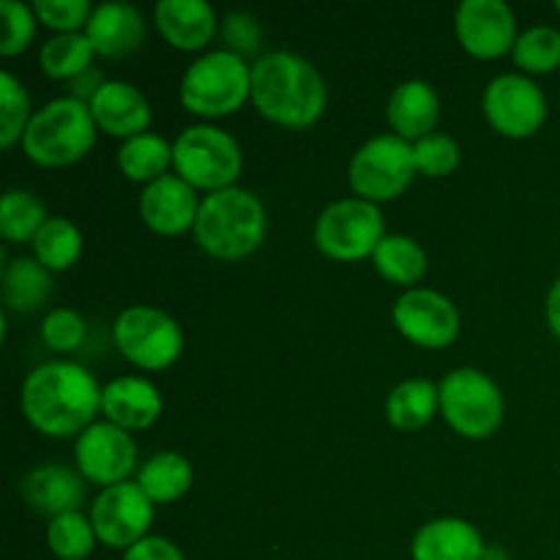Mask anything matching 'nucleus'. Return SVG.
<instances>
[{"label": "nucleus", "mask_w": 560, "mask_h": 560, "mask_svg": "<svg viewBox=\"0 0 560 560\" xmlns=\"http://www.w3.org/2000/svg\"><path fill=\"white\" fill-rule=\"evenodd\" d=\"M102 388L74 361H47L22 383V416L47 438L82 435L102 410Z\"/></svg>", "instance_id": "f257e3e1"}, {"label": "nucleus", "mask_w": 560, "mask_h": 560, "mask_svg": "<svg viewBox=\"0 0 560 560\" xmlns=\"http://www.w3.org/2000/svg\"><path fill=\"white\" fill-rule=\"evenodd\" d=\"M328 88L312 60L290 49H271L252 63V104L284 129H306L326 109Z\"/></svg>", "instance_id": "f03ea898"}, {"label": "nucleus", "mask_w": 560, "mask_h": 560, "mask_svg": "<svg viewBox=\"0 0 560 560\" xmlns=\"http://www.w3.org/2000/svg\"><path fill=\"white\" fill-rule=\"evenodd\" d=\"M266 230L268 217L260 197L244 186H230L202 197L191 233L206 255L233 262L260 249Z\"/></svg>", "instance_id": "7ed1b4c3"}, {"label": "nucleus", "mask_w": 560, "mask_h": 560, "mask_svg": "<svg viewBox=\"0 0 560 560\" xmlns=\"http://www.w3.org/2000/svg\"><path fill=\"white\" fill-rule=\"evenodd\" d=\"M98 126L91 107L74 96H60L36 109L22 137V151L38 167H69L88 156Z\"/></svg>", "instance_id": "20e7f679"}, {"label": "nucleus", "mask_w": 560, "mask_h": 560, "mask_svg": "<svg viewBox=\"0 0 560 560\" xmlns=\"http://www.w3.org/2000/svg\"><path fill=\"white\" fill-rule=\"evenodd\" d=\"M252 102V66L230 49H211L186 66L180 104L200 118H224Z\"/></svg>", "instance_id": "39448f33"}, {"label": "nucleus", "mask_w": 560, "mask_h": 560, "mask_svg": "<svg viewBox=\"0 0 560 560\" xmlns=\"http://www.w3.org/2000/svg\"><path fill=\"white\" fill-rule=\"evenodd\" d=\"M244 151L230 131L211 124L186 126L173 142V173L202 191L238 186Z\"/></svg>", "instance_id": "423d86ee"}, {"label": "nucleus", "mask_w": 560, "mask_h": 560, "mask_svg": "<svg viewBox=\"0 0 560 560\" xmlns=\"http://www.w3.org/2000/svg\"><path fill=\"white\" fill-rule=\"evenodd\" d=\"M441 416L457 435L485 441L503 424V392L487 372L476 366H457L441 383Z\"/></svg>", "instance_id": "0eeeda50"}, {"label": "nucleus", "mask_w": 560, "mask_h": 560, "mask_svg": "<svg viewBox=\"0 0 560 560\" xmlns=\"http://www.w3.org/2000/svg\"><path fill=\"white\" fill-rule=\"evenodd\" d=\"M383 238L386 224L381 208L361 197L328 202L315 219L317 249L337 262H359L372 257Z\"/></svg>", "instance_id": "6e6552de"}, {"label": "nucleus", "mask_w": 560, "mask_h": 560, "mask_svg": "<svg viewBox=\"0 0 560 560\" xmlns=\"http://www.w3.org/2000/svg\"><path fill=\"white\" fill-rule=\"evenodd\" d=\"M113 342L126 361L148 372L173 366L184 353V331L170 312L159 306H126L113 323Z\"/></svg>", "instance_id": "1a4fd4ad"}, {"label": "nucleus", "mask_w": 560, "mask_h": 560, "mask_svg": "<svg viewBox=\"0 0 560 560\" xmlns=\"http://www.w3.org/2000/svg\"><path fill=\"white\" fill-rule=\"evenodd\" d=\"M416 173L419 170H416L413 142L402 140L394 131L366 140L348 164L350 189L355 191V197L375 206L397 200L416 178Z\"/></svg>", "instance_id": "9d476101"}, {"label": "nucleus", "mask_w": 560, "mask_h": 560, "mask_svg": "<svg viewBox=\"0 0 560 560\" xmlns=\"http://www.w3.org/2000/svg\"><path fill=\"white\" fill-rule=\"evenodd\" d=\"M481 109L492 129L512 140L536 135L547 120L545 91L523 71L492 77L481 96Z\"/></svg>", "instance_id": "9b49d317"}, {"label": "nucleus", "mask_w": 560, "mask_h": 560, "mask_svg": "<svg viewBox=\"0 0 560 560\" xmlns=\"http://www.w3.org/2000/svg\"><path fill=\"white\" fill-rule=\"evenodd\" d=\"M153 506L156 503L142 492L137 481H120L115 487H104L91 506V523L98 541L115 550H129L142 541L153 525Z\"/></svg>", "instance_id": "f8f14e48"}, {"label": "nucleus", "mask_w": 560, "mask_h": 560, "mask_svg": "<svg viewBox=\"0 0 560 560\" xmlns=\"http://www.w3.org/2000/svg\"><path fill=\"white\" fill-rule=\"evenodd\" d=\"M394 326L416 348L441 350L459 337V310L430 288H410L394 301Z\"/></svg>", "instance_id": "ddd939ff"}, {"label": "nucleus", "mask_w": 560, "mask_h": 560, "mask_svg": "<svg viewBox=\"0 0 560 560\" xmlns=\"http://www.w3.org/2000/svg\"><path fill=\"white\" fill-rule=\"evenodd\" d=\"M74 459L85 481L104 490L129 481L131 470L137 468V446L131 432L109 421H93L82 435H77Z\"/></svg>", "instance_id": "4468645a"}, {"label": "nucleus", "mask_w": 560, "mask_h": 560, "mask_svg": "<svg viewBox=\"0 0 560 560\" xmlns=\"http://www.w3.org/2000/svg\"><path fill=\"white\" fill-rule=\"evenodd\" d=\"M454 33L465 52L492 60L512 52L517 44V20L503 0H463L454 11Z\"/></svg>", "instance_id": "2eb2a0df"}, {"label": "nucleus", "mask_w": 560, "mask_h": 560, "mask_svg": "<svg viewBox=\"0 0 560 560\" xmlns=\"http://www.w3.org/2000/svg\"><path fill=\"white\" fill-rule=\"evenodd\" d=\"M197 189L186 184L180 175L167 173L151 180L140 191V217L148 230L159 235H180L195 230L197 213H200Z\"/></svg>", "instance_id": "dca6fc26"}, {"label": "nucleus", "mask_w": 560, "mask_h": 560, "mask_svg": "<svg viewBox=\"0 0 560 560\" xmlns=\"http://www.w3.org/2000/svg\"><path fill=\"white\" fill-rule=\"evenodd\" d=\"M22 498L27 506L49 520L60 514L80 512L88 498V481L80 470L60 463H44L27 470L20 485Z\"/></svg>", "instance_id": "f3484780"}, {"label": "nucleus", "mask_w": 560, "mask_h": 560, "mask_svg": "<svg viewBox=\"0 0 560 560\" xmlns=\"http://www.w3.org/2000/svg\"><path fill=\"white\" fill-rule=\"evenodd\" d=\"M164 410L162 392L148 377L124 375L102 388L104 421L126 432L148 430L159 421Z\"/></svg>", "instance_id": "a211bd4d"}, {"label": "nucleus", "mask_w": 560, "mask_h": 560, "mask_svg": "<svg viewBox=\"0 0 560 560\" xmlns=\"http://www.w3.org/2000/svg\"><path fill=\"white\" fill-rule=\"evenodd\" d=\"M91 115L96 120L98 131L109 137H129L142 135L151 126V104L145 93L126 80H107L102 91L91 98Z\"/></svg>", "instance_id": "6ab92c4d"}, {"label": "nucleus", "mask_w": 560, "mask_h": 560, "mask_svg": "<svg viewBox=\"0 0 560 560\" xmlns=\"http://www.w3.org/2000/svg\"><path fill=\"white\" fill-rule=\"evenodd\" d=\"M85 36L91 38L98 58H126L145 42V16L131 3L107 0L93 5Z\"/></svg>", "instance_id": "aec40b11"}, {"label": "nucleus", "mask_w": 560, "mask_h": 560, "mask_svg": "<svg viewBox=\"0 0 560 560\" xmlns=\"http://www.w3.org/2000/svg\"><path fill=\"white\" fill-rule=\"evenodd\" d=\"M153 22L164 42L184 52H197L217 36V11L208 0H159Z\"/></svg>", "instance_id": "412c9836"}, {"label": "nucleus", "mask_w": 560, "mask_h": 560, "mask_svg": "<svg viewBox=\"0 0 560 560\" xmlns=\"http://www.w3.org/2000/svg\"><path fill=\"white\" fill-rule=\"evenodd\" d=\"M413 560H485L487 547L468 520L438 517L421 525L410 541Z\"/></svg>", "instance_id": "4be33fe9"}, {"label": "nucleus", "mask_w": 560, "mask_h": 560, "mask_svg": "<svg viewBox=\"0 0 560 560\" xmlns=\"http://www.w3.org/2000/svg\"><path fill=\"white\" fill-rule=\"evenodd\" d=\"M386 118L394 135L408 142H419L432 135L441 120V96L424 80H405L392 91L386 104Z\"/></svg>", "instance_id": "5701e85b"}, {"label": "nucleus", "mask_w": 560, "mask_h": 560, "mask_svg": "<svg viewBox=\"0 0 560 560\" xmlns=\"http://www.w3.org/2000/svg\"><path fill=\"white\" fill-rule=\"evenodd\" d=\"M438 410H441V392L438 383L427 377H408L397 383L386 397V419L394 430H421L435 419Z\"/></svg>", "instance_id": "b1692460"}, {"label": "nucleus", "mask_w": 560, "mask_h": 560, "mask_svg": "<svg viewBox=\"0 0 560 560\" xmlns=\"http://www.w3.org/2000/svg\"><path fill=\"white\" fill-rule=\"evenodd\" d=\"M52 271L42 266L36 257H14L3 268V301L5 310L31 315L44 306L52 295Z\"/></svg>", "instance_id": "393cba45"}, {"label": "nucleus", "mask_w": 560, "mask_h": 560, "mask_svg": "<svg viewBox=\"0 0 560 560\" xmlns=\"http://www.w3.org/2000/svg\"><path fill=\"white\" fill-rule=\"evenodd\" d=\"M137 485L153 503H175L195 485V468L178 452H159L137 470Z\"/></svg>", "instance_id": "a878e982"}, {"label": "nucleus", "mask_w": 560, "mask_h": 560, "mask_svg": "<svg viewBox=\"0 0 560 560\" xmlns=\"http://www.w3.org/2000/svg\"><path fill=\"white\" fill-rule=\"evenodd\" d=\"M372 262L383 279L408 290L419 284L427 273L424 246L405 233H386V238L377 244L375 255H372Z\"/></svg>", "instance_id": "bb28decb"}, {"label": "nucleus", "mask_w": 560, "mask_h": 560, "mask_svg": "<svg viewBox=\"0 0 560 560\" xmlns=\"http://www.w3.org/2000/svg\"><path fill=\"white\" fill-rule=\"evenodd\" d=\"M118 167L129 180L148 186L151 180L167 175V170L173 167V142L153 131L129 137L118 148Z\"/></svg>", "instance_id": "cd10ccee"}, {"label": "nucleus", "mask_w": 560, "mask_h": 560, "mask_svg": "<svg viewBox=\"0 0 560 560\" xmlns=\"http://www.w3.org/2000/svg\"><path fill=\"white\" fill-rule=\"evenodd\" d=\"M93 58H96V49H93L85 31L55 33L38 49V66H42L44 74L66 82L91 69Z\"/></svg>", "instance_id": "c85d7f7f"}, {"label": "nucleus", "mask_w": 560, "mask_h": 560, "mask_svg": "<svg viewBox=\"0 0 560 560\" xmlns=\"http://www.w3.org/2000/svg\"><path fill=\"white\" fill-rule=\"evenodd\" d=\"M82 255V233L71 219L49 217L33 238V257L47 271H66Z\"/></svg>", "instance_id": "c756f323"}, {"label": "nucleus", "mask_w": 560, "mask_h": 560, "mask_svg": "<svg viewBox=\"0 0 560 560\" xmlns=\"http://www.w3.org/2000/svg\"><path fill=\"white\" fill-rule=\"evenodd\" d=\"M47 219L44 202L27 189H9L0 200V235L9 244H25V241L33 244Z\"/></svg>", "instance_id": "7c9ffc66"}, {"label": "nucleus", "mask_w": 560, "mask_h": 560, "mask_svg": "<svg viewBox=\"0 0 560 560\" xmlns=\"http://www.w3.org/2000/svg\"><path fill=\"white\" fill-rule=\"evenodd\" d=\"M512 58L523 74H547L560 66V31L552 25H534L517 36Z\"/></svg>", "instance_id": "2f4dec72"}, {"label": "nucleus", "mask_w": 560, "mask_h": 560, "mask_svg": "<svg viewBox=\"0 0 560 560\" xmlns=\"http://www.w3.org/2000/svg\"><path fill=\"white\" fill-rule=\"evenodd\" d=\"M98 536L91 517L82 512H69L52 517L47 525V547L60 560H85L96 547Z\"/></svg>", "instance_id": "473e14b6"}, {"label": "nucleus", "mask_w": 560, "mask_h": 560, "mask_svg": "<svg viewBox=\"0 0 560 560\" xmlns=\"http://www.w3.org/2000/svg\"><path fill=\"white\" fill-rule=\"evenodd\" d=\"M33 113L27 88L11 71L0 74V145L11 148L25 137Z\"/></svg>", "instance_id": "72a5a7b5"}, {"label": "nucleus", "mask_w": 560, "mask_h": 560, "mask_svg": "<svg viewBox=\"0 0 560 560\" xmlns=\"http://www.w3.org/2000/svg\"><path fill=\"white\" fill-rule=\"evenodd\" d=\"M413 159L416 170L421 175H427V178H446L463 162V148H459V142L452 135L432 131V135L413 142Z\"/></svg>", "instance_id": "f704fd0d"}, {"label": "nucleus", "mask_w": 560, "mask_h": 560, "mask_svg": "<svg viewBox=\"0 0 560 560\" xmlns=\"http://www.w3.org/2000/svg\"><path fill=\"white\" fill-rule=\"evenodd\" d=\"M0 20H3V36H0V55L11 58L31 47L36 36L38 16L33 5L20 3V0H0Z\"/></svg>", "instance_id": "c9c22d12"}, {"label": "nucleus", "mask_w": 560, "mask_h": 560, "mask_svg": "<svg viewBox=\"0 0 560 560\" xmlns=\"http://www.w3.org/2000/svg\"><path fill=\"white\" fill-rule=\"evenodd\" d=\"M42 339L49 350L55 353H71V350L82 348L85 342V317L77 310H69V306H55L44 315L42 320Z\"/></svg>", "instance_id": "e433bc0d"}, {"label": "nucleus", "mask_w": 560, "mask_h": 560, "mask_svg": "<svg viewBox=\"0 0 560 560\" xmlns=\"http://www.w3.org/2000/svg\"><path fill=\"white\" fill-rule=\"evenodd\" d=\"M38 22L55 33H77L85 31L88 20L93 14V5L88 0H36L33 3Z\"/></svg>", "instance_id": "4c0bfd02"}, {"label": "nucleus", "mask_w": 560, "mask_h": 560, "mask_svg": "<svg viewBox=\"0 0 560 560\" xmlns=\"http://www.w3.org/2000/svg\"><path fill=\"white\" fill-rule=\"evenodd\" d=\"M222 38H224V49L235 55H249L260 47L262 42V27L257 22L255 14L249 11H230L228 16L222 20Z\"/></svg>", "instance_id": "58836bf2"}, {"label": "nucleus", "mask_w": 560, "mask_h": 560, "mask_svg": "<svg viewBox=\"0 0 560 560\" xmlns=\"http://www.w3.org/2000/svg\"><path fill=\"white\" fill-rule=\"evenodd\" d=\"M124 560H186L180 547L164 536H145L124 552Z\"/></svg>", "instance_id": "ea45409f"}, {"label": "nucleus", "mask_w": 560, "mask_h": 560, "mask_svg": "<svg viewBox=\"0 0 560 560\" xmlns=\"http://www.w3.org/2000/svg\"><path fill=\"white\" fill-rule=\"evenodd\" d=\"M104 77H102V71L98 69H88V71H82L80 77H74V80L69 82V96H74V98H80V102H85V104H91V98L96 96L98 91H102V85H104Z\"/></svg>", "instance_id": "a19ab883"}, {"label": "nucleus", "mask_w": 560, "mask_h": 560, "mask_svg": "<svg viewBox=\"0 0 560 560\" xmlns=\"http://www.w3.org/2000/svg\"><path fill=\"white\" fill-rule=\"evenodd\" d=\"M545 317H547V326H550V331L560 339V277L552 282L550 293H547Z\"/></svg>", "instance_id": "79ce46f5"}, {"label": "nucleus", "mask_w": 560, "mask_h": 560, "mask_svg": "<svg viewBox=\"0 0 560 560\" xmlns=\"http://www.w3.org/2000/svg\"><path fill=\"white\" fill-rule=\"evenodd\" d=\"M556 9H558V14H560V0H558V3H556Z\"/></svg>", "instance_id": "37998d69"}]
</instances>
